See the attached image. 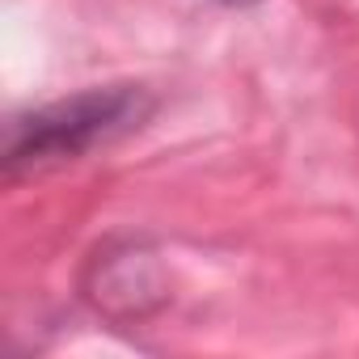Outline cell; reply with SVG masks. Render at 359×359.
<instances>
[{
  "instance_id": "6da1fadb",
  "label": "cell",
  "mask_w": 359,
  "mask_h": 359,
  "mask_svg": "<svg viewBox=\"0 0 359 359\" xmlns=\"http://www.w3.org/2000/svg\"><path fill=\"white\" fill-rule=\"evenodd\" d=\"M156 110V97L148 85H89L68 97L30 106L5 123L0 140V173L5 182L39 177L51 169H64L93 148H106L131 131H140Z\"/></svg>"
},
{
  "instance_id": "7a4b0ae2",
  "label": "cell",
  "mask_w": 359,
  "mask_h": 359,
  "mask_svg": "<svg viewBox=\"0 0 359 359\" xmlns=\"http://www.w3.org/2000/svg\"><path fill=\"white\" fill-rule=\"evenodd\" d=\"M81 296L89 309L114 325H135L169 304V275L152 241L110 237L93 250L81 275Z\"/></svg>"
},
{
  "instance_id": "3957f363",
  "label": "cell",
  "mask_w": 359,
  "mask_h": 359,
  "mask_svg": "<svg viewBox=\"0 0 359 359\" xmlns=\"http://www.w3.org/2000/svg\"><path fill=\"white\" fill-rule=\"evenodd\" d=\"M216 5H224V9H254V5H262V0H216Z\"/></svg>"
}]
</instances>
